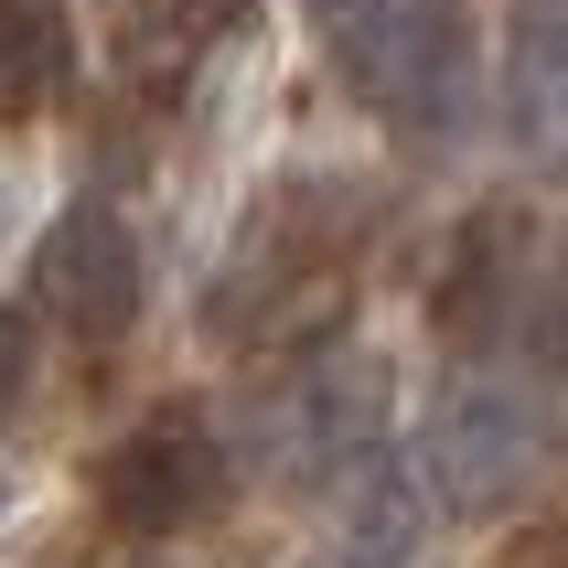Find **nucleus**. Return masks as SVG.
Masks as SVG:
<instances>
[{
    "label": "nucleus",
    "mask_w": 568,
    "mask_h": 568,
    "mask_svg": "<svg viewBox=\"0 0 568 568\" xmlns=\"http://www.w3.org/2000/svg\"><path fill=\"white\" fill-rule=\"evenodd\" d=\"M344 64L365 108L408 140H450L483 108V54H473V11L462 0H376L344 32Z\"/></svg>",
    "instance_id": "f257e3e1"
},
{
    "label": "nucleus",
    "mask_w": 568,
    "mask_h": 568,
    "mask_svg": "<svg viewBox=\"0 0 568 568\" xmlns=\"http://www.w3.org/2000/svg\"><path fill=\"white\" fill-rule=\"evenodd\" d=\"M225 494H236V462H225V440L193 408H151L97 462V505L119 515L129 537H193V526L225 515Z\"/></svg>",
    "instance_id": "f03ea898"
},
{
    "label": "nucleus",
    "mask_w": 568,
    "mask_h": 568,
    "mask_svg": "<svg viewBox=\"0 0 568 568\" xmlns=\"http://www.w3.org/2000/svg\"><path fill=\"white\" fill-rule=\"evenodd\" d=\"M344 290L354 268L333 247H290L280 225L247 236V247L225 257V280L204 290V322H215V344H247V354H280V344H322L333 322H344Z\"/></svg>",
    "instance_id": "7ed1b4c3"
},
{
    "label": "nucleus",
    "mask_w": 568,
    "mask_h": 568,
    "mask_svg": "<svg viewBox=\"0 0 568 568\" xmlns=\"http://www.w3.org/2000/svg\"><path fill=\"white\" fill-rule=\"evenodd\" d=\"M429 483H440L450 515H505L515 494H526V473H537V408L515 397L505 376H450L440 397H429Z\"/></svg>",
    "instance_id": "20e7f679"
},
{
    "label": "nucleus",
    "mask_w": 568,
    "mask_h": 568,
    "mask_svg": "<svg viewBox=\"0 0 568 568\" xmlns=\"http://www.w3.org/2000/svg\"><path fill=\"white\" fill-rule=\"evenodd\" d=\"M376 450H386V365L376 354H333V365H312V376L280 386V408H268V462H280L301 494H344Z\"/></svg>",
    "instance_id": "39448f33"
},
{
    "label": "nucleus",
    "mask_w": 568,
    "mask_h": 568,
    "mask_svg": "<svg viewBox=\"0 0 568 568\" xmlns=\"http://www.w3.org/2000/svg\"><path fill=\"white\" fill-rule=\"evenodd\" d=\"M32 290H43V312H54L75 344H119L129 312H140V247H129V225L108 215V204H64V215L43 225Z\"/></svg>",
    "instance_id": "423d86ee"
},
{
    "label": "nucleus",
    "mask_w": 568,
    "mask_h": 568,
    "mask_svg": "<svg viewBox=\"0 0 568 568\" xmlns=\"http://www.w3.org/2000/svg\"><path fill=\"white\" fill-rule=\"evenodd\" d=\"M75 87V32L54 0H0V119H43Z\"/></svg>",
    "instance_id": "0eeeda50"
},
{
    "label": "nucleus",
    "mask_w": 568,
    "mask_h": 568,
    "mask_svg": "<svg viewBox=\"0 0 568 568\" xmlns=\"http://www.w3.org/2000/svg\"><path fill=\"white\" fill-rule=\"evenodd\" d=\"M505 108L526 151H558V0H515V54H505Z\"/></svg>",
    "instance_id": "6e6552de"
},
{
    "label": "nucleus",
    "mask_w": 568,
    "mask_h": 568,
    "mask_svg": "<svg viewBox=\"0 0 568 568\" xmlns=\"http://www.w3.org/2000/svg\"><path fill=\"white\" fill-rule=\"evenodd\" d=\"M236 11L247 0H129V54H140V75L151 64H193L215 32H236Z\"/></svg>",
    "instance_id": "1a4fd4ad"
},
{
    "label": "nucleus",
    "mask_w": 568,
    "mask_h": 568,
    "mask_svg": "<svg viewBox=\"0 0 568 568\" xmlns=\"http://www.w3.org/2000/svg\"><path fill=\"white\" fill-rule=\"evenodd\" d=\"M22 386H32V322L0 312V418L22 408Z\"/></svg>",
    "instance_id": "9d476101"
},
{
    "label": "nucleus",
    "mask_w": 568,
    "mask_h": 568,
    "mask_svg": "<svg viewBox=\"0 0 568 568\" xmlns=\"http://www.w3.org/2000/svg\"><path fill=\"white\" fill-rule=\"evenodd\" d=\"M312 11H322V22H333V32H354V22H365V11H376V0H312Z\"/></svg>",
    "instance_id": "9b49d317"
},
{
    "label": "nucleus",
    "mask_w": 568,
    "mask_h": 568,
    "mask_svg": "<svg viewBox=\"0 0 568 568\" xmlns=\"http://www.w3.org/2000/svg\"><path fill=\"white\" fill-rule=\"evenodd\" d=\"M11 204H22V183H11V172H0V215H11Z\"/></svg>",
    "instance_id": "f8f14e48"
},
{
    "label": "nucleus",
    "mask_w": 568,
    "mask_h": 568,
    "mask_svg": "<svg viewBox=\"0 0 568 568\" xmlns=\"http://www.w3.org/2000/svg\"><path fill=\"white\" fill-rule=\"evenodd\" d=\"M0 505H11V483H0Z\"/></svg>",
    "instance_id": "ddd939ff"
}]
</instances>
